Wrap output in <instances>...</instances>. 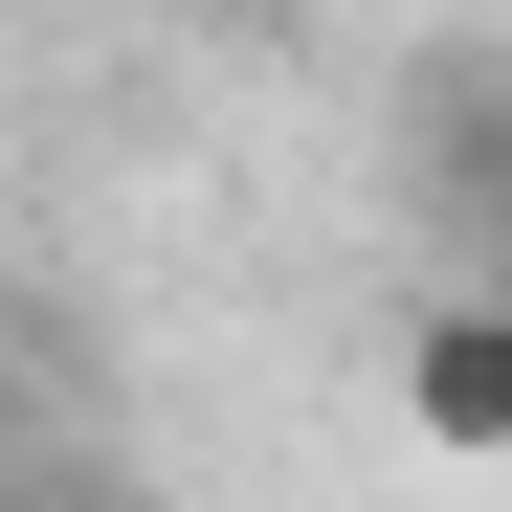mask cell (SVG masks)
Wrapping results in <instances>:
<instances>
[{
  "instance_id": "7a4b0ae2",
  "label": "cell",
  "mask_w": 512,
  "mask_h": 512,
  "mask_svg": "<svg viewBox=\"0 0 512 512\" xmlns=\"http://www.w3.org/2000/svg\"><path fill=\"white\" fill-rule=\"evenodd\" d=\"M468 223H490V290H512V134H468Z\"/></svg>"
},
{
  "instance_id": "6da1fadb",
  "label": "cell",
  "mask_w": 512,
  "mask_h": 512,
  "mask_svg": "<svg viewBox=\"0 0 512 512\" xmlns=\"http://www.w3.org/2000/svg\"><path fill=\"white\" fill-rule=\"evenodd\" d=\"M401 423H423V446H468V468H512V290L401 312Z\"/></svg>"
}]
</instances>
